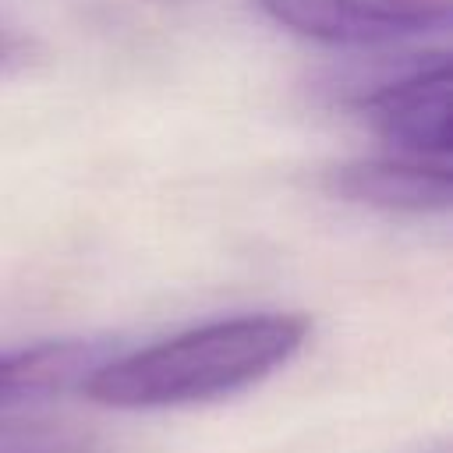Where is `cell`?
<instances>
[{
    "mask_svg": "<svg viewBox=\"0 0 453 453\" xmlns=\"http://www.w3.org/2000/svg\"><path fill=\"white\" fill-rule=\"evenodd\" d=\"M311 322L294 311L216 319L124 357H106L81 382L85 396L120 411L184 407L230 396L283 368L308 340Z\"/></svg>",
    "mask_w": 453,
    "mask_h": 453,
    "instance_id": "cell-1",
    "label": "cell"
},
{
    "mask_svg": "<svg viewBox=\"0 0 453 453\" xmlns=\"http://www.w3.org/2000/svg\"><path fill=\"white\" fill-rule=\"evenodd\" d=\"M375 131L407 159L449 156V57L425 53L361 85L354 99Z\"/></svg>",
    "mask_w": 453,
    "mask_h": 453,
    "instance_id": "cell-2",
    "label": "cell"
},
{
    "mask_svg": "<svg viewBox=\"0 0 453 453\" xmlns=\"http://www.w3.org/2000/svg\"><path fill=\"white\" fill-rule=\"evenodd\" d=\"M287 32L322 46H393L449 28V0H258Z\"/></svg>",
    "mask_w": 453,
    "mask_h": 453,
    "instance_id": "cell-3",
    "label": "cell"
},
{
    "mask_svg": "<svg viewBox=\"0 0 453 453\" xmlns=\"http://www.w3.org/2000/svg\"><path fill=\"white\" fill-rule=\"evenodd\" d=\"M329 195L382 209V212H446L453 202V177L446 163L432 159H354L326 173Z\"/></svg>",
    "mask_w": 453,
    "mask_h": 453,
    "instance_id": "cell-4",
    "label": "cell"
},
{
    "mask_svg": "<svg viewBox=\"0 0 453 453\" xmlns=\"http://www.w3.org/2000/svg\"><path fill=\"white\" fill-rule=\"evenodd\" d=\"M106 361V347L92 340H53L28 350L0 354V407L57 393L71 382H85L92 368Z\"/></svg>",
    "mask_w": 453,
    "mask_h": 453,
    "instance_id": "cell-5",
    "label": "cell"
},
{
    "mask_svg": "<svg viewBox=\"0 0 453 453\" xmlns=\"http://www.w3.org/2000/svg\"><path fill=\"white\" fill-rule=\"evenodd\" d=\"M0 453H110L92 432L46 418H4Z\"/></svg>",
    "mask_w": 453,
    "mask_h": 453,
    "instance_id": "cell-6",
    "label": "cell"
},
{
    "mask_svg": "<svg viewBox=\"0 0 453 453\" xmlns=\"http://www.w3.org/2000/svg\"><path fill=\"white\" fill-rule=\"evenodd\" d=\"M35 53H39L35 39H28V35H21V32L0 25V78L32 67V64H35Z\"/></svg>",
    "mask_w": 453,
    "mask_h": 453,
    "instance_id": "cell-7",
    "label": "cell"
}]
</instances>
